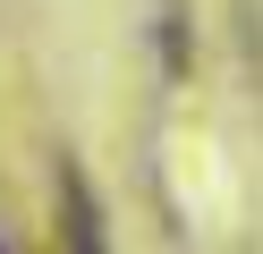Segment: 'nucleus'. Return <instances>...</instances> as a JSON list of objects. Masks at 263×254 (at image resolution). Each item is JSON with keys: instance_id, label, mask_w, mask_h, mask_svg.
<instances>
[{"instance_id": "obj_1", "label": "nucleus", "mask_w": 263, "mask_h": 254, "mask_svg": "<svg viewBox=\"0 0 263 254\" xmlns=\"http://www.w3.org/2000/svg\"><path fill=\"white\" fill-rule=\"evenodd\" d=\"M60 254H110V229H102V203L77 169H60Z\"/></svg>"}, {"instance_id": "obj_2", "label": "nucleus", "mask_w": 263, "mask_h": 254, "mask_svg": "<svg viewBox=\"0 0 263 254\" xmlns=\"http://www.w3.org/2000/svg\"><path fill=\"white\" fill-rule=\"evenodd\" d=\"M0 254H9V246H0Z\"/></svg>"}]
</instances>
